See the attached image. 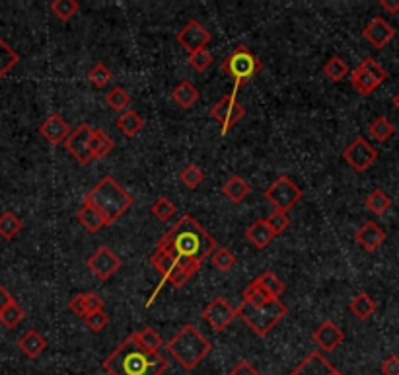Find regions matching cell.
<instances>
[{"label": "cell", "mask_w": 399, "mask_h": 375, "mask_svg": "<svg viewBox=\"0 0 399 375\" xmlns=\"http://www.w3.org/2000/svg\"><path fill=\"white\" fill-rule=\"evenodd\" d=\"M164 346L173 360L189 371L195 369L212 352V344L199 332L195 324H183Z\"/></svg>", "instance_id": "cell-5"}, {"label": "cell", "mask_w": 399, "mask_h": 375, "mask_svg": "<svg viewBox=\"0 0 399 375\" xmlns=\"http://www.w3.org/2000/svg\"><path fill=\"white\" fill-rule=\"evenodd\" d=\"M246 238H248L249 243L256 246V248L263 250V248H267V246L273 243L275 233L269 229V225L265 223V219H259V221L249 225L248 229H246Z\"/></svg>", "instance_id": "cell-22"}, {"label": "cell", "mask_w": 399, "mask_h": 375, "mask_svg": "<svg viewBox=\"0 0 399 375\" xmlns=\"http://www.w3.org/2000/svg\"><path fill=\"white\" fill-rule=\"evenodd\" d=\"M151 264L154 266V268H156V272H158L160 276H162V280H164L162 285H164V283H170V285H173L175 290H181V287H183V285L191 280V276H189L187 272H183V270L177 266V262L173 260L172 256H168L164 250H160V248H156V250L152 253ZM162 285H160L158 290L152 293L148 305H151L152 301L156 299V295H158L160 290H162Z\"/></svg>", "instance_id": "cell-9"}, {"label": "cell", "mask_w": 399, "mask_h": 375, "mask_svg": "<svg viewBox=\"0 0 399 375\" xmlns=\"http://www.w3.org/2000/svg\"><path fill=\"white\" fill-rule=\"evenodd\" d=\"M368 133L372 139H376L380 143H386L388 139L393 137L395 127H393V123L390 122L388 117L380 115V117H376V120L368 125Z\"/></svg>", "instance_id": "cell-32"}, {"label": "cell", "mask_w": 399, "mask_h": 375, "mask_svg": "<svg viewBox=\"0 0 399 375\" xmlns=\"http://www.w3.org/2000/svg\"><path fill=\"white\" fill-rule=\"evenodd\" d=\"M211 31L204 28L203 23L197 22V20H189L175 36V41L180 43V47H183L189 55L197 53L201 49H207V46L211 43Z\"/></svg>", "instance_id": "cell-14"}, {"label": "cell", "mask_w": 399, "mask_h": 375, "mask_svg": "<svg viewBox=\"0 0 399 375\" xmlns=\"http://www.w3.org/2000/svg\"><path fill=\"white\" fill-rule=\"evenodd\" d=\"M366 209L374 215H384L392 207V198L384 190H372L366 196Z\"/></svg>", "instance_id": "cell-33"}, {"label": "cell", "mask_w": 399, "mask_h": 375, "mask_svg": "<svg viewBox=\"0 0 399 375\" xmlns=\"http://www.w3.org/2000/svg\"><path fill=\"white\" fill-rule=\"evenodd\" d=\"M211 262L212 266L219 270V272H230V270L236 266L238 258H236V254H234L232 250H228L224 246H220V248H217V250L212 253Z\"/></svg>", "instance_id": "cell-39"}, {"label": "cell", "mask_w": 399, "mask_h": 375, "mask_svg": "<svg viewBox=\"0 0 399 375\" xmlns=\"http://www.w3.org/2000/svg\"><path fill=\"white\" fill-rule=\"evenodd\" d=\"M84 303H86V309H88V315L96 313V311H102L104 309V299L99 293L96 291H88V293H82Z\"/></svg>", "instance_id": "cell-46"}, {"label": "cell", "mask_w": 399, "mask_h": 375, "mask_svg": "<svg viewBox=\"0 0 399 375\" xmlns=\"http://www.w3.org/2000/svg\"><path fill=\"white\" fill-rule=\"evenodd\" d=\"M76 219H78V223L82 225L84 229L90 231V233H98L99 229L106 227L104 225V217L96 211V207H92L86 201H82V206H80L78 213H76Z\"/></svg>", "instance_id": "cell-29"}, {"label": "cell", "mask_w": 399, "mask_h": 375, "mask_svg": "<svg viewBox=\"0 0 399 375\" xmlns=\"http://www.w3.org/2000/svg\"><path fill=\"white\" fill-rule=\"evenodd\" d=\"M332 375H343V374H341V371H337V369L333 368V371H332Z\"/></svg>", "instance_id": "cell-53"}, {"label": "cell", "mask_w": 399, "mask_h": 375, "mask_svg": "<svg viewBox=\"0 0 399 375\" xmlns=\"http://www.w3.org/2000/svg\"><path fill=\"white\" fill-rule=\"evenodd\" d=\"M131 94L125 90V88H121V86H115V88H111L109 93H107V96H106V104L114 112H127V107L131 106Z\"/></svg>", "instance_id": "cell-37"}, {"label": "cell", "mask_w": 399, "mask_h": 375, "mask_svg": "<svg viewBox=\"0 0 399 375\" xmlns=\"http://www.w3.org/2000/svg\"><path fill=\"white\" fill-rule=\"evenodd\" d=\"M392 102H393V106H395V107H398V110H399V93L395 94V96H393Z\"/></svg>", "instance_id": "cell-52"}, {"label": "cell", "mask_w": 399, "mask_h": 375, "mask_svg": "<svg viewBox=\"0 0 399 375\" xmlns=\"http://www.w3.org/2000/svg\"><path fill=\"white\" fill-rule=\"evenodd\" d=\"M115 125H117V130H119L123 135L136 137V135L144 130V120L136 114L135 110H127V112H123V114L117 117Z\"/></svg>", "instance_id": "cell-28"}, {"label": "cell", "mask_w": 399, "mask_h": 375, "mask_svg": "<svg viewBox=\"0 0 399 375\" xmlns=\"http://www.w3.org/2000/svg\"><path fill=\"white\" fill-rule=\"evenodd\" d=\"M115 149V141L107 135L104 130H94L90 139V153L92 159L96 161H104L106 157Z\"/></svg>", "instance_id": "cell-24"}, {"label": "cell", "mask_w": 399, "mask_h": 375, "mask_svg": "<svg viewBox=\"0 0 399 375\" xmlns=\"http://www.w3.org/2000/svg\"><path fill=\"white\" fill-rule=\"evenodd\" d=\"M92 130L88 123H82V125H78L75 131H70L68 133V137L65 139V149L68 151V154L75 159L78 164H90L94 159H92V153H90V139H92Z\"/></svg>", "instance_id": "cell-13"}, {"label": "cell", "mask_w": 399, "mask_h": 375, "mask_svg": "<svg viewBox=\"0 0 399 375\" xmlns=\"http://www.w3.org/2000/svg\"><path fill=\"white\" fill-rule=\"evenodd\" d=\"M84 201L96 207V211L104 217L106 227L115 225L133 207V196L114 176L102 178L98 184L86 194Z\"/></svg>", "instance_id": "cell-4"}, {"label": "cell", "mask_w": 399, "mask_h": 375, "mask_svg": "<svg viewBox=\"0 0 399 375\" xmlns=\"http://www.w3.org/2000/svg\"><path fill=\"white\" fill-rule=\"evenodd\" d=\"M253 283H256L257 287L263 291L269 299H279L286 290L285 282H283L275 272H263L261 276L253 280Z\"/></svg>", "instance_id": "cell-25"}, {"label": "cell", "mask_w": 399, "mask_h": 375, "mask_svg": "<svg viewBox=\"0 0 399 375\" xmlns=\"http://www.w3.org/2000/svg\"><path fill=\"white\" fill-rule=\"evenodd\" d=\"M189 67L197 73H204V70L211 69V65L214 63V57L209 49H201V51H197V53H191L189 55Z\"/></svg>", "instance_id": "cell-43"}, {"label": "cell", "mask_w": 399, "mask_h": 375, "mask_svg": "<svg viewBox=\"0 0 399 375\" xmlns=\"http://www.w3.org/2000/svg\"><path fill=\"white\" fill-rule=\"evenodd\" d=\"M265 223L269 225V229L275 233V237H279L280 233H285L288 229V225H290V219H288V215L283 213V211H273Z\"/></svg>", "instance_id": "cell-45"}, {"label": "cell", "mask_w": 399, "mask_h": 375, "mask_svg": "<svg viewBox=\"0 0 399 375\" xmlns=\"http://www.w3.org/2000/svg\"><path fill=\"white\" fill-rule=\"evenodd\" d=\"M246 115V110L241 106L236 94H228L224 98H220L214 106L211 107V117L222 125V135H228V131L232 130L236 123L240 122Z\"/></svg>", "instance_id": "cell-12"}, {"label": "cell", "mask_w": 399, "mask_h": 375, "mask_svg": "<svg viewBox=\"0 0 399 375\" xmlns=\"http://www.w3.org/2000/svg\"><path fill=\"white\" fill-rule=\"evenodd\" d=\"M68 309H70V313H75L82 321L88 317V309H86V303H84L82 293H78V295H75V297L68 301Z\"/></svg>", "instance_id": "cell-47"}, {"label": "cell", "mask_w": 399, "mask_h": 375, "mask_svg": "<svg viewBox=\"0 0 399 375\" xmlns=\"http://www.w3.org/2000/svg\"><path fill=\"white\" fill-rule=\"evenodd\" d=\"M302 190L298 188V184H294L290 178L283 174L275 182H273L267 190H265V199L273 206L275 211H283L286 213L288 209H293L298 201L302 199Z\"/></svg>", "instance_id": "cell-8"}, {"label": "cell", "mask_w": 399, "mask_h": 375, "mask_svg": "<svg viewBox=\"0 0 399 375\" xmlns=\"http://www.w3.org/2000/svg\"><path fill=\"white\" fill-rule=\"evenodd\" d=\"M203 319L211 324V329L222 332L230 327L234 319H238V309L230 305L224 297H214L204 307Z\"/></svg>", "instance_id": "cell-15"}, {"label": "cell", "mask_w": 399, "mask_h": 375, "mask_svg": "<svg viewBox=\"0 0 399 375\" xmlns=\"http://www.w3.org/2000/svg\"><path fill=\"white\" fill-rule=\"evenodd\" d=\"M23 317H26V313H23L20 303H18L16 299H12V301L2 309V313H0V324H4L6 329H16V327L23 321Z\"/></svg>", "instance_id": "cell-35"}, {"label": "cell", "mask_w": 399, "mask_h": 375, "mask_svg": "<svg viewBox=\"0 0 399 375\" xmlns=\"http://www.w3.org/2000/svg\"><path fill=\"white\" fill-rule=\"evenodd\" d=\"M343 161L354 172H366L378 161V151L364 137H356L343 151Z\"/></svg>", "instance_id": "cell-10"}, {"label": "cell", "mask_w": 399, "mask_h": 375, "mask_svg": "<svg viewBox=\"0 0 399 375\" xmlns=\"http://www.w3.org/2000/svg\"><path fill=\"white\" fill-rule=\"evenodd\" d=\"M333 366L322 352H310L288 375H332Z\"/></svg>", "instance_id": "cell-20"}, {"label": "cell", "mask_w": 399, "mask_h": 375, "mask_svg": "<svg viewBox=\"0 0 399 375\" xmlns=\"http://www.w3.org/2000/svg\"><path fill=\"white\" fill-rule=\"evenodd\" d=\"M356 243L362 246V250L366 253H376L380 246L386 243V231L374 221H366L361 229L356 231Z\"/></svg>", "instance_id": "cell-19"}, {"label": "cell", "mask_w": 399, "mask_h": 375, "mask_svg": "<svg viewBox=\"0 0 399 375\" xmlns=\"http://www.w3.org/2000/svg\"><path fill=\"white\" fill-rule=\"evenodd\" d=\"M18 63H20V55L16 53L14 49L0 38V80L14 69Z\"/></svg>", "instance_id": "cell-36"}, {"label": "cell", "mask_w": 399, "mask_h": 375, "mask_svg": "<svg viewBox=\"0 0 399 375\" xmlns=\"http://www.w3.org/2000/svg\"><path fill=\"white\" fill-rule=\"evenodd\" d=\"M236 309L248 329L261 338L269 337L288 315V307L280 299H269L253 282L244 290V301Z\"/></svg>", "instance_id": "cell-3"}, {"label": "cell", "mask_w": 399, "mask_h": 375, "mask_svg": "<svg viewBox=\"0 0 399 375\" xmlns=\"http://www.w3.org/2000/svg\"><path fill=\"white\" fill-rule=\"evenodd\" d=\"M156 248L172 256L177 266L193 278L201 270L203 262L211 258L219 246L217 241L199 225V221L193 219V215L185 213L172 229L162 235Z\"/></svg>", "instance_id": "cell-1"}, {"label": "cell", "mask_w": 399, "mask_h": 375, "mask_svg": "<svg viewBox=\"0 0 399 375\" xmlns=\"http://www.w3.org/2000/svg\"><path fill=\"white\" fill-rule=\"evenodd\" d=\"M18 348H20V352L23 356L35 360V358H39L47 350V340L39 334L38 330L30 329L28 332H23L22 338L18 340Z\"/></svg>", "instance_id": "cell-21"}, {"label": "cell", "mask_w": 399, "mask_h": 375, "mask_svg": "<svg viewBox=\"0 0 399 375\" xmlns=\"http://www.w3.org/2000/svg\"><path fill=\"white\" fill-rule=\"evenodd\" d=\"M382 375H399V356H388L382 366H380Z\"/></svg>", "instance_id": "cell-49"}, {"label": "cell", "mask_w": 399, "mask_h": 375, "mask_svg": "<svg viewBox=\"0 0 399 375\" xmlns=\"http://www.w3.org/2000/svg\"><path fill=\"white\" fill-rule=\"evenodd\" d=\"M181 184L189 188V190H197L199 186L204 182V172L197 164H187L185 169L180 172Z\"/></svg>", "instance_id": "cell-40"}, {"label": "cell", "mask_w": 399, "mask_h": 375, "mask_svg": "<svg viewBox=\"0 0 399 375\" xmlns=\"http://www.w3.org/2000/svg\"><path fill=\"white\" fill-rule=\"evenodd\" d=\"M230 375H261L256 369V366L248 360H240L236 366L232 368Z\"/></svg>", "instance_id": "cell-48"}, {"label": "cell", "mask_w": 399, "mask_h": 375, "mask_svg": "<svg viewBox=\"0 0 399 375\" xmlns=\"http://www.w3.org/2000/svg\"><path fill=\"white\" fill-rule=\"evenodd\" d=\"M386 78H388V73H386L384 67L374 57H366L351 73V86L362 96H368L384 83Z\"/></svg>", "instance_id": "cell-7"}, {"label": "cell", "mask_w": 399, "mask_h": 375, "mask_svg": "<svg viewBox=\"0 0 399 375\" xmlns=\"http://www.w3.org/2000/svg\"><path fill=\"white\" fill-rule=\"evenodd\" d=\"M111 78H114V73L107 69L104 63H96V65L88 70V80H90L96 88H106V86L111 83Z\"/></svg>", "instance_id": "cell-42"}, {"label": "cell", "mask_w": 399, "mask_h": 375, "mask_svg": "<svg viewBox=\"0 0 399 375\" xmlns=\"http://www.w3.org/2000/svg\"><path fill=\"white\" fill-rule=\"evenodd\" d=\"M84 322H86V329L90 330V332H94V334H98V332L107 329V324H109V315L102 309V311L88 315V317L84 319Z\"/></svg>", "instance_id": "cell-44"}, {"label": "cell", "mask_w": 399, "mask_h": 375, "mask_svg": "<svg viewBox=\"0 0 399 375\" xmlns=\"http://www.w3.org/2000/svg\"><path fill=\"white\" fill-rule=\"evenodd\" d=\"M312 340L316 342L319 350L325 354L335 352L343 342H345V332L333 321H324L312 332Z\"/></svg>", "instance_id": "cell-16"}, {"label": "cell", "mask_w": 399, "mask_h": 375, "mask_svg": "<svg viewBox=\"0 0 399 375\" xmlns=\"http://www.w3.org/2000/svg\"><path fill=\"white\" fill-rule=\"evenodd\" d=\"M70 133V125L68 122L59 114H51L45 122L39 125V135L49 141L51 145H60L65 143V139Z\"/></svg>", "instance_id": "cell-18"}, {"label": "cell", "mask_w": 399, "mask_h": 375, "mask_svg": "<svg viewBox=\"0 0 399 375\" xmlns=\"http://www.w3.org/2000/svg\"><path fill=\"white\" fill-rule=\"evenodd\" d=\"M86 266L99 282H109L123 266V262L109 246H99L96 253L86 260Z\"/></svg>", "instance_id": "cell-11"}, {"label": "cell", "mask_w": 399, "mask_h": 375, "mask_svg": "<svg viewBox=\"0 0 399 375\" xmlns=\"http://www.w3.org/2000/svg\"><path fill=\"white\" fill-rule=\"evenodd\" d=\"M380 6L384 8L386 12H390V14H398L399 0H395V2H390V0H380Z\"/></svg>", "instance_id": "cell-50"}, {"label": "cell", "mask_w": 399, "mask_h": 375, "mask_svg": "<svg viewBox=\"0 0 399 375\" xmlns=\"http://www.w3.org/2000/svg\"><path fill=\"white\" fill-rule=\"evenodd\" d=\"M261 69H263L261 61L246 46H238L222 61V73L234 80V94H238L241 86L248 85L257 73H261Z\"/></svg>", "instance_id": "cell-6"}, {"label": "cell", "mask_w": 399, "mask_h": 375, "mask_svg": "<svg viewBox=\"0 0 399 375\" xmlns=\"http://www.w3.org/2000/svg\"><path fill=\"white\" fill-rule=\"evenodd\" d=\"M376 301L370 297L368 293H359V295H354L351 299V303H349V311L359 319V321H368L372 315L376 313Z\"/></svg>", "instance_id": "cell-27"}, {"label": "cell", "mask_w": 399, "mask_h": 375, "mask_svg": "<svg viewBox=\"0 0 399 375\" xmlns=\"http://www.w3.org/2000/svg\"><path fill=\"white\" fill-rule=\"evenodd\" d=\"M12 299L14 297H12V295L4 290V285H0V313H2V309H4V307H6Z\"/></svg>", "instance_id": "cell-51"}, {"label": "cell", "mask_w": 399, "mask_h": 375, "mask_svg": "<svg viewBox=\"0 0 399 375\" xmlns=\"http://www.w3.org/2000/svg\"><path fill=\"white\" fill-rule=\"evenodd\" d=\"M362 36H364V39L368 41L370 46L376 47V49H382V47L388 46V43L395 38V30H393L390 23L386 22L384 18L378 16V18H372V20H370L368 26L362 31Z\"/></svg>", "instance_id": "cell-17"}, {"label": "cell", "mask_w": 399, "mask_h": 375, "mask_svg": "<svg viewBox=\"0 0 399 375\" xmlns=\"http://www.w3.org/2000/svg\"><path fill=\"white\" fill-rule=\"evenodd\" d=\"M222 194H224V198L230 199L232 204H241V201L251 194V186L241 176L234 174V176L228 178L226 182L222 184Z\"/></svg>", "instance_id": "cell-23"}, {"label": "cell", "mask_w": 399, "mask_h": 375, "mask_svg": "<svg viewBox=\"0 0 399 375\" xmlns=\"http://www.w3.org/2000/svg\"><path fill=\"white\" fill-rule=\"evenodd\" d=\"M199 98H201V93L189 80H181L180 85L172 90V100L177 106L183 107V110H189V107L195 106Z\"/></svg>", "instance_id": "cell-26"}, {"label": "cell", "mask_w": 399, "mask_h": 375, "mask_svg": "<svg viewBox=\"0 0 399 375\" xmlns=\"http://www.w3.org/2000/svg\"><path fill=\"white\" fill-rule=\"evenodd\" d=\"M324 75L332 83H341L349 75V65L341 59L339 55H333L332 59L324 65Z\"/></svg>", "instance_id": "cell-38"}, {"label": "cell", "mask_w": 399, "mask_h": 375, "mask_svg": "<svg viewBox=\"0 0 399 375\" xmlns=\"http://www.w3.org/2000/svg\"><path fill=\"white\" fill-rule=\"evenodd\" d=\"M168 366L166 356L146 352L131 334L102 361L107 375H164Z\"/></svg>", "instance_id": "cell-2"}, {"label": "cell", "mask_w": 399, "mask_h": 375, "mask_svg": "<svg viewBox=\"0 0 399 375\" xmlns=\"http://www.w3.org/2000/svg\"><path fill=\"white\" fill-rule=\"evenodd\" d=\"M151 211L158 221L166 223L170 219H173V215L177 213V207H175V204L170 198H158L152 204Z\"/></svg>", "instance_id": "cell-41"}, {"label": "cell", "mask_w": 399, "mask_h": 375, "mask_svg": "<svg viewBox=\"0 0 399 375\" xmlns=\"http://www.w3.org/2000/svg\"><path fill=\"white\" fill-rule=\"evenodd\" d=\"M22 229H23V223L18 215L12 213V211L0 213V237L4 238V241H12V238H16L20 233H22Z\"/></svg>", "instance_id": "cell-31"}, {"label": "cell", "mask_w": 399, "mask_h": 375, "mask_svg": "<svg viewBox=\"0 0 399 375\" xmlns=\"http://www.w3.org/2000/svg\"><path fill=\"white\" fill-rule=\"evenodd\" d=\"M80 10V4L76 0H53L51 2V14L59 20V22H68L72 20Z\"/></svg>", "instance_id": "cell-34"}, {"label": "cell", "mask_w": 399, "mask_h": 375, "mask_svg": "<svg viewBox=\"0 0 399 375\" xmlns=\"http://www.w3.org/2000/svg\"><path fill=\"white\" fill-rule=\"evenodd\" d=\"M131 337L135 338L136 344L141 346V348H144L146 352L160 354V350L164 348V340H162V337H160L156 330L151 329V327L138 330V332H133Z\"/></svg>", "instance_id": "cell-30"}]
</instances>
